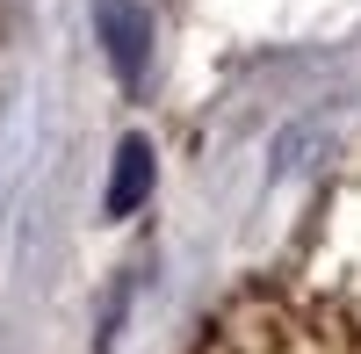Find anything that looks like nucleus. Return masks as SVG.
<instances>
[{
	"mask_svg": "<svg viewBox=\"0 0 361 354\" xmlns=\"http://www.w3.org/2000/svg\"><path fill=\"white\" fill-rule=\"evenodd\" d=\"M94 22H102L116 80H145V66H152V15H145V0H94Z\"/></svg>",
	"mask_w": 361,
	"mask_h": 354,
	"instance_id": "f257e3e1",
	"label": "nucleus"
},
{
	"mask_svg": "<svg viewBox=\"0 0 361 354\" xmlns=\"http://www.w3.org/2000/svg\"><path fill=\"white\" fill-rule=\"evenodd\" d=\"M145 195H152V145L123 138L116 145V173H109V217H130Z\"/></svg>",
	"mask_w": 361,
	"mask_h": 354,
	"instance_id": "f03ea898",
	"label": "nucleus"
}]
</instances>
